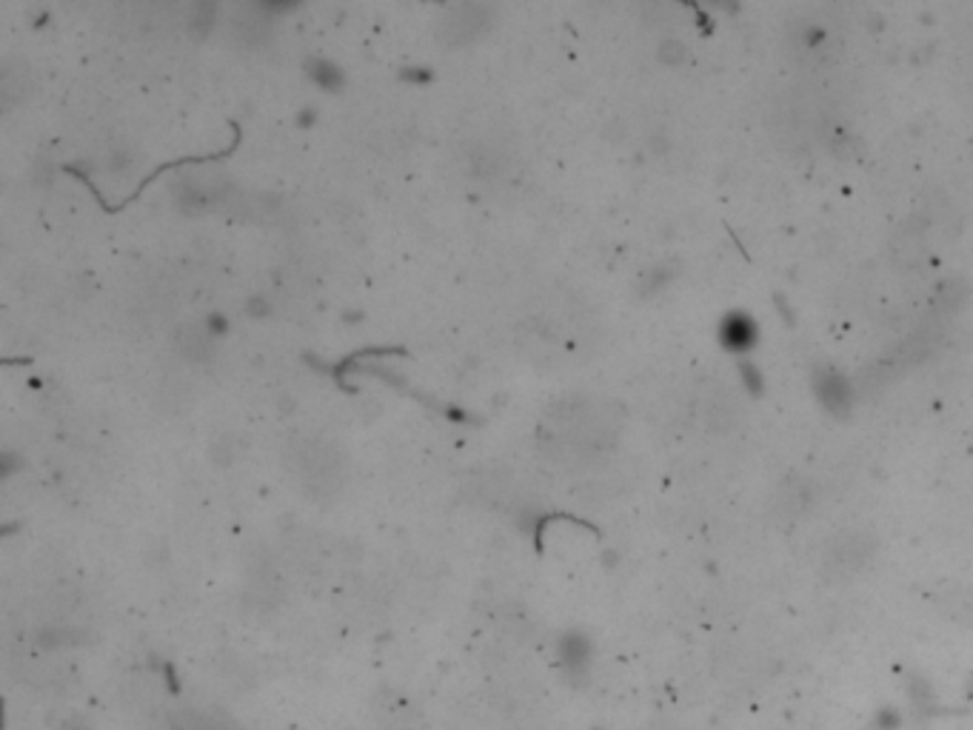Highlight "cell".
<instances>
[{
  "label": "cell",
  "mask_w": 973,
  "mask_h": 730,
  "mask_svg": "<svg viewBox=\"0 0 973 730\" xmlns=\"http://www.w3.org/2000/svg\"><path fill=\"white\" fill-rule=\"evenodd\" d=\"M172 728L174 730H240V728H235L232 722H226V719L206 717V713H194V710L178 713V717L172 719Z\"/></svg>",
  "instance_id": "1"
},
{
  "label": "cell",
  "mask_w": 973,
  "mask_h": 730,
  "mask_svg": "<svg viewBox=\"0 0 973 730\" xmlns=\"http://www.w3.org/2000/svg\"><path fill=\"white\" fill-rule=\"evenodd\" d=\"M61 730H92V728L84 722V719H70V722L63 724Z\"/></svg>",
  "instance_id": "2"
}]
</instances>
